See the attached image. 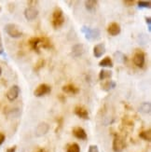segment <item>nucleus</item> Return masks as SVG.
Returning a JSON list of instances; mask_svg holds the SVG:
<instances>
[{"label": "nucleus", "mask_w": 151, "mask_h": 152, "mask_svg": "<svg viewBox=\"0 0 151 152\" xmlns=\"http://www.w3.org/2000/svg\"><path fill=\"white\" fill-rule=\"evenodd\" d=\"M97 5V1H93V0H89V1L85 2V7H86L87 10L89 11H93V10H95V7Z\"/></svg>", "instance_id": "obj_22"}, {"label": "nucleus", "mask_w": 151, "mask_h": 152, "mask_svg": "<svg viewBox=\"0 0 151 152\" xmlns=\"http://www.w3.org/2000/svg\"><path fill=\"white\" fill-rule=\"evenodd\" d=\"M50 130V126L48 123L46 122H41L37 125L36 129V136H43L48 133Z\"/></svg>", "instance_id": "obj_10"}, {"label": "nucleus", "mask_w": 151, "mask_h": 152, "mask_svg": "<svg viewBox=\"0 0 151 152\" xmlns=\"http://www.w3.org/2000/svg\"><path fill=\"white\" fill-rule=\"evenodd\" d=\"M123 4L126 7H131L134 4V1H128V0H126V1H123Z\"/></svg>", "instance_id": "obj_30"}, {"label": "nucleus", "mask_w": 151, "mask_h": 152, "mask_svg": "<svg viewBox=\"0 0 151 152\" xmlns=\"http://www.w3.org/2000/svg\"><path fill=\"white\" fill-rule=\"evenodd\" d=\"M1 73H2V69H1V67H0V75H1Z\"/></svg>", "instance_id": "obj_35"}, {"label": "nucleus", "mask_w": 151, "mask_h": 152, "mask_svg": "<svg viewBox=\"0 0 151 152\" xmlns=\"http://www.w3.org/2000/svg\"><path fill=\"white\" fill-rule=\"evenodd\" d=\"M41 43H42V37H31L28 41V44L30 46V48L36 51L37 53H39V47H41Z\"/></svg>", "instance_id": "obj_8"}, {"label": "nucleus", "mask_w": 151, "mask_h": 152, "mask_svg": "<svg viewBox=\"0 0 151 152\" xmlns=\"http://www.w3.org/2000/svg\"><path fill=\"white\" fill-rule=\"evenodd\" d=\"M150 17H147L146 18V22L147 23V28H148V31L150 32L151 31V22H150Z\"/></svg>", "instance_id": "obj_28"}, {"label": "nucleus", "mask_w": 151, "mask_h": 152, "mask_svg": "<svg viewBox=\"0 0 151 152\" xmlns=\"http://www.w3.org/2000/svg\"><path fill=\"white\" fill-rule=\"evenodd\" d=\"M139 136L142 138V139L149 142L150 139H151V131L149 129L148 130H146V131H142L141 133L139 134Z\"/></svg>", "instance_id": "obj_20"}, {"label": "nucleus", "mask_w": 151, "mask_h": 152, "mask_svg": "<svg viewBox=\"0 0 151 152\" xmlns=\"http://www.w3.org/2000/svg\"><path fill=\"white\" fill-rule=\"evenodd\" d=\"M81 31L84 33L85 37L88 40H96L100 36V31L98 29H90V27H87V26H83Z\"/></svg>", "instance_id": "obj_4"}, {"label": "nucleus", "mask_w": 151, "mask_h": 152, "mask_svg": "<svg viewBox=\"0 0 151 152\" xmlns=\"http://www.w3.org/2000/svg\"><path fill=\"white\" fill-rule=\"evenodd\" d=\"M0 49H3V48H2V40H1V36H0Z\"/></svg>", "instance_id": "obj_33"}, {"label": "nucleus", "mask_w": 151, "mask_h": 152, "mask_svg": "<svg viewBox=\"0 0 151 152\" xmlns=\"http://www.w3.org/2000/svg\"><path fill=\"white\" fill-rule=\"evenodd\" d=\"M50 91H51V89H50V87L49 85L45 84V83L39 84L37 87L36 88V90L34 91V94L36 97H41V96H44L45 94H50Z\"/></svg>", "instance_id": "obj_6"}, {"label": "nucleus", "mask_w": 151, "mask_h": 152, "mask_svg": "<svg viewBox=\"0 0 151 152\" xmlns=\"http://www.w3.org/2000/svg\"><path fill=\"white\" fill-rule=\"evenodd\" d=\"M72 133H73L74 136L77 137V139H80V140H85L87 139V134L85 130L81 127H75L72 131Z\"/></svg>", "instance_id": "obj_12"}, {"label": "nucleus", "mask_w": 151, "mask_h": 152, "mask_svg": "<svg viewBox=\"0 0 151 152\" xmlns=\"http://www.w3.org/2000/svg\"><path fill=\"white\" fill-rule=\"evenodd\" d=\"M38 15V10L33 7H30V8L25 9L24 10V17L26 18L27 21H33L35 20Z\"/></svg>", "instance_id": "obj_9"}, {"label": "nucleus", "mask_w": 151, "mask_h": 152, "mask_svg": "<svg viewBox=\"0 0 151 152\" xmlns=\"http://www.w3.org/2000/svg\"><path fill=\"white\" fill-rule=\"evenodd\" d=\"M125 148H126V143H125V140L123 139V137L119 134H115L114 139H113V144H112L113 151L122 152Z\"/></svg>", "instance_id": "obj_3"}, {"label": "nucleus", "mask_w": 151, "mask_h": 152, "mask_svg": "<svg viewBox=\"0 0 151 152\" xmlns=\"http://www.w3.org/2000/svg\"><path fill=\"white\" fill-rule=\"evenodd\" d=\"M145 58H146L145 52H143L142 50H137L133 55V62L137 67L142 68L144 66V64H145Z\"/></svg>", "instance_id": "obj_5"}, {"label": "nucleus", "mask_w": 151, "mask_h": 152, "mask_svg": "<svg viewBox=\"0 0 151 152\" xmlns=\"http://www.w3.org/2000/svg\"><path fill=\"white\" fill-rule=\"evenodd\" d=\"M63 91L65 92V94H77L80 91V89L74 84H67L63 87Z\"/></svg>", "instance_id": "obj_15"}, {"label": "nucleus", "mask_w": 151, "mask_h": 152, "mask_svg": "<svg viewBox=\"0 0 151 152\" xmlns=\"http://www.w3.org/2000/svg\"><path fill=\"white\" fill-rule=\"evenodd\" d=\"M104 52H106V47H104V43H100V44H97L96 46H94L93 54L96 58H100L102 55H104Z\"/></svg>", "instance_id": "obj_14"}, {"label": "nucleus", "mask_w": 151, "mask_h": 152, "mask_svg": "<svg viewBox=\"0 0 151 152\" xmlns=\"http://www.w3.org/2000/svg\"><path fill=\"white\" fill-rule=\"evenodd\" d=\"M111 77H112V72H111V71L104 70V69H102V70L100 71L99 78L101 79V80H104V79L110 78Z\"/></svg>", "instance_id": "obj_18"}, {"label": "nucleus", "mask_w": 151, "mask_h": 152, "mask_svg": "<svg viewBox=\"0 0 151 152\" xmlns=\"http://www.w3.org/2000/svg\"><path fill=\"white\" fill-rule=\"evenodd\" d=\"M88 152H99V149H98V147L95 146V145H90L89 147Z\"/></svg>", "instance_id": "obj_27"}, {"label": "nucleus", "mask_w": 151, "mask_h": 152, "mask_svg": "<svg viewBox=\"0 0 151 152\" xmlns=\"http://www.w3.org/2000/svg\"><path fill=\"white\" fill-rule=\"evenodd\" d=\"M83 52H84V47L82 44H77L72 48V55L75 58L81 56L83 54Z\"/></svg>", "instance_id": "obj_16"}, {"label": "nucleus", "mask_w": 151, "mask_h": 152, "mask_svg": "<svg viewBox=\"0 0 151 152\" xmlns=\"http://www.w3.org/2000/svg\"><path fill=\"white\" fill-rule=\"evenodd\" d=\"M74 112L77 117H80V118H83V120H88L89 118L88 110L84 107H82V105H77L74 109Z\"/></svg>", "instance_id": "obj_11"}, {"label": "nucleus", "mask_w": 151, "mask_h": 152, "mask_svg": "<svg viewBox=\"0 0 151 152\" xmlns=\"http://www.w3.org/2000/svg\"><path fill=\"white\" fill-rule=\"evenodd\" d=\"M36 152H48V151L46 150L45 148H39V149H37Z\"/></svg>", "instance_id": "obj_32"}, {"label": "nucleus", "mask_w": 151, "mask_h": 152, "mask_svg": "<svg viewBox=\"0 0 151 152\" xmlns=\"http://www.w3.org/2000/svg\"><path fill=\"white\" fill-rule=\"evenodd\" d=\"M66 152H80V148L77 144L73 143V144H71L68 146Z\"/></svg>", "instance_id": "obj_23"}, {"label": "nucleus", "mask_w": 151, "mask_h": 152, "mask_svg": "<svg viewBox=\"0 0 151 152\" xmlns=\"http://www.w3.org/2000/svg\"><path fill=\"white\" fill-rule=\"evenodd\" d=\"M19 94H20V88L17 85H13L12 87H10L9 90L7 91V98H8L9 101L12 102L18 98Z\"/></svg>", "instance_id": "obj_7"}, {"label": "nucleus", "mask_w": 151, "mask_h": 152, "mask_svg": "<svg viewBox=\"0 0 151 152\" xmlns=\"http://www.w3.org/2000/svg\"><path fill=\"white\" fill-rule=\"evenodd\" d=\"M0 11H1V8H0Z\"/></svg>", "instance_id": "obj_36"}, {"label": "nucleus", "mask_w": 151, "mask_h": 152, "mask_svg": "<svg viewBox=\"0 0 151 152\" xmlns=\"http://www.w3.org/2000/svg\"><path fill=\"white\" fill-rule=\"evenodd\" d=\"M114 56H115V59H116V61L117 62H119V63H125L127 61V58L126 56L124 55L122 52L120 51H117L114 53Z\"/></svg>", "instance_id": "obj_19"}, {"label": "nucleus", "mask_w": 151, "mask_h": 152, "mask_svg": "<svg viewBox=\"0 0 151 152\" xmlns=\"http://www.w3.org/2000/svg\"><path fill=\"white\" fill-rule=\"evenodd\" d=\"M150 110H151V107H150V103L147 102V103H143L140 107V112L144 114H148L150 113Z\"/></svg>", "instance_id": "obj_21"}, {"label": "nucleus", "mask_w": 151, "mask_h": 152, "mask_svg": "<svg viewBox=\"0 0 151 152\" xmlns=\"http://www.w3.org/2000/svg\"><path fill=\"white\" fill-rule=\"evenodd\" d=\"M101 67H113V62L110 57H106L99 63Z\"/></svg>", "instance_id": "obj_17"}, {"label": "nucleus", "mask_w": 151, "mask_h": 152, "mask_svg": "<svg viewBox=\"0 0 151 152\" xmlns=\"http://www.w3.org/2000/svg\"><path fill=\"white\" fill-rule=\"evenodd\" d=\"M5 31L10 37L19 38L23 36V32L19 29V27L14 23H8L5 26Z\"/></svg>", "instance_id": "obj_2"}, {"label": "nucleus", "mask_w": 151, "mask_h": 152, "mask_svg": "<svg viewBox=\"0 0 151 152\" xmlns=\"http://www.w3.org/2000/svg\"><path fill=\"white\" fill-rule=\"evenodd\" d=\"M5 139H6L5 134H2V133H0V146H1V145L4 143Z\"/></svg>", "instance_id": "obj_29"}, {"label": "nucleus", "mask_w": 151, "mask_h": 152, "mask_svg": "<svg viewBox=\"0 0 151 152\" xmlns=\"http://www.w3.org/2000/svg\"><path fill=\"white\" fill-rule=\"evenodd\" d=\"M1 54H4V51H3V49H0V55Z\"/></svg>", "instance_id": "obj_34"}, {"label": "nucleus", "mask_w": 151, "mask_h": 152, "mask_svg": "<svg viewBox=\"0 0 151 152\" xmlns=\"http://www.w3.org/2000/svg\"><path fill=\"white\" fill-rule=\"evenodd\" d=\"M51 23L52 26L57 29L60 28L61 26L64 23V16H63V12L60 8H56L53 12H52V18H51Z\"/></svg>", "instance_id": "obj_1"}, {"label": "nucleus", "mask_w": 151, "mask_h": 152, "mask_svg": "<svg viewBox=\"0 0 151 152\" xmlns=\"http://www.w3.org/2000/svg\"><path fill=\"white\" fill-rule=\"evenodd\" d=\"M107 32H108V34L111 35V36H117L120 33V26L119 23H110L108 25V27H107Z\"/></svg>", "instance_id": "obj_13"}, {"label": "nucleus", "mask_w": 151, "mask_h": 152, "mask_svg": "<svg viewBox=\"0 0 151 152\" xmlns=\"http://www.w3.org/2000/svg\"><path fill=\"white\" fill-rule=\"evenodd\" d=\"M15 150H16V146H13V147L7 149L6 152H15Z\"/></svg>", "instance_id": "obj_31"}, {"label": "nucleus", "mask_w": 151, "mask_h": 152, "mask_svg": "<svg viewBox=\"0 0 151 152\" xmlns=\"http://www.w3.org/2000/svg\"><path fill=\"white\" fill-rule=\"evenodd\" d=\"M115 86H116V83L112 80H107V82H104L103 84V89L104 91H109L111 89H113L115 88Z\"/></svg>", "instance_id": "obj_24"}, {"label": "nucleus", "mask_w": 151, "mask_h": 152, "mask_svg": "<svg viewBox=\"0 0 151 152\" xmlns=\"http://www.w3.org/2000/svg\"><path fill=\"white\" fill-rule=\"evenodd\" d=\"M44 64H45V61L42 60V59H40V60H39V61L36 64V65H35V67H34L35 71H39V69L42 68V67L44 66Z\"/></svg>", "instance_id": "obj_26"}, {"label": "nucleus", "mask_w": 151, "mask_h": 152, "mask_svg": "<svg viewBox=\"0 0 151 152\" xmlns=\"http://www.w3.org/2000/svg\"><path fill=\"white\" fill-rule=\"evenodd\" d=\"M138 7L141 9H149L150 8V1H139L138 2Z\"/></svg>", "instance_id": "obj_25"}]
</instances>
